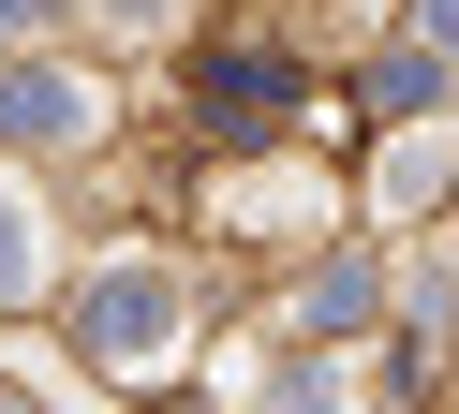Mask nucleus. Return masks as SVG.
Returning <instances> with one entry per match:
<instances>
[{"label":"nucleus","instance_id":"nucleus-1","mask_svg":"<svg viewBox=\"0 0 459 414\" xmlns=\"http://www.w3.org/2000/svg\"><path fill=\"white\" fill-rule=\"evenodd\" d=\"M74 341H90L104 370H163V355H178V266H104L90 311H74Z\"/></svg>","mask_w":459,"mask_h":414},{"label":"nucleus","instance_id":"nucleus-2","mask_svg":"<svg viewBox=\"0 0 459 414\" xmlns=\"http://www.w3.org/2000/svg\"><path fill=\"white\" fill-rule=\"evenodd\" d=\"M0 134H15V148H74V134H90V89L15 59V74H0Z\"/></svg>","mask_w":459,"mask_h":414},{"label":"nucleus","instance_id":"nucleus-3","mask_svg":"<svg viewBox=\"0 0 459 414\" xmlns=\"http://www.w3.org/2000/svg\"><path fill=\"white\" fill-rule=\"evenodd\" d=\"M281 104H297V59H208V118H281Z\"/></svg>","mask_w":459,"mask_h":414},{"label":"nucleus","instance_id":"nucleus-4","mask_svg":"<svg viewBox=\"0 0 459 414\" xmlns=\"http://www.w3.org/2000/svg\"><path fill=\"white\" fill-rule=\"evenodd\" d=\"M370 296H385V281L341 252V266H311V281H297V325H326V341H341V325H370Z\"/></svg>","mask_w":459,"mask_h":414},{"label":"nucleus","instance_id":"nucleus-5","mask_svg":"<svg viewBox=\"0 0 459 414\" xmlns=\"http://www.w3.org/2000/svg\"><path fill=\"white\" fill-rule=\"evenodd\" d=\"M30 266H45V222H30V193H0V296H30Z\"/></svg>","mask_w":459,"mask_h":414},{"label":"nucleus","instance_id":"nucleus-6","mask_svg":"<svg viewBox=\"0 0 459 414\" xmlns=\"http://www.w3.org/2000/svg\"><path fill=\"white\" fill-rule=\"evenodd\" d=\"M429 89H445V59H429V45H400V59H385V74H370V104H400V118H415V104H429Z\"/></svg>","mask_w":459,"mask_h":414},{"label":"nucleus","instance_id":"nucleus-7","mask_svg":"<svg viewBox=\"0 0 459 414\" xmlns=\"http://www.w3.org/2000/svg\"><path fill=\"white\" fill-rule=\"evenodd\" d=\"M267 414H341V384H326V370H281V384H267Z\"/></svg>","mask_w":459,"mask_h":414},{"label":"nucleus","instance_id":"nucleus-8","mask_svg":"<svg viewBox=\"0 0 459 414\" xmlns=\"http://www.w3.org/2000/svg\"><path fill=\"white\" fill-rule=\"evenodd\" d=\"M429 59H459V0H429Z\"/></svg>","mask_w":459,"mask_h":414},{"label":"nucleus","instance_id":"nucleus-9","mask_svg":"<svg viewBox=\"0 0 459 414\" xmlns=\"http://www.w3.org/2000/svg\"><path fill=\"white\" fill-rule=\"evenodd\" d=\"M0 15H45V0H0Z\"/></svg>","mask_w":459,"mask_h":414},{"label":"nucleus","instance_id":"nucleus-10","mask_svg":"<svg viewBox=\"0 0 459 414\" xmlns=\"http://www.w3.org/2000/svg\"><path fill=\"white\" fill-rule=\"evenodd\" d=\"M0 414H15V400H0Z\"/></svg>","mask_w":459,"mask_h":414}]
</instances>
